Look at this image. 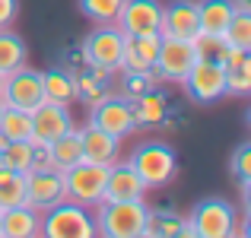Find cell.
<instances>
[{"instance_id": "e0dca14e", "label": "cell", "mask_w": 251, "mask_h": 238, "mask_svg": "<svg viewBox=\"0 0 251 238\" xmlns=\"http://www.w3.org/2000/svg\"><path fill=\"white\" fill-rule=\"evenodd\" d=\"M80 146H83V162H96V165L118 162V153H121V140L111 137L108 130L96 127V124H86L80 130Z\"/></svg>"}, {"instance_id": "e575fe53", "label": "cell", "mask_w": 251, "mask_h": 238, "mask_svg": "<svg viewBox=\"0 0 251 238\" xmlns=\"http://www.w3.org/2000/svg\"><path fill=\"white\" fill-rule=\"evenodd\" d=\"M32 168H35V171H51V168H57L48 143H35V140H32ZM32 168H29V171H32Z\"/></svg>"}, {"instance_id": "4316f807", "label": "cell", "mask_w": 251, "mask_h": 238, "mask_svg": "<svg viewBox=\"0 0 251 238\" xmlns=\"http://www.w3.org/2000/svg\"><path fill=\"white\" fill-rule=\"evenodd\" d=\"M19 203H25V175L0 165V213Z\"/></svg>"}, {"instance_id": "ffe728a7", "label": "cell", "mask_w": 251, "mask_h": 238, "mask_svg": "<svg viewBox=\"0 0 251 238\" xmlns=\"http://www.w3.org/2000/svg\"><path fill=\"white\" fill-rule=\"evenodd\" d=\"M223 70H226V95H248L251 92V51L229 48Z\"/></svg>"}, {"instance_id": "7a4b0ae2", "label": "cell", "mask_w": 251, "mask_h": 238, "mask_svg": "<svg viewBox=\"0 0 251 238\" xmlns=\"http://www.w3.org/2000/svg\"><path fill=\"white\" fill-rule=\"evenodd\" d=\"M42 235H48V238H92L96 235V216L89 213V207L64 197L61 203H54L51 210L42 213Z\"/></svg>"}, {"instance_id": "f35d334b", "label": "cell", "mask_w": 251, "mask_h": 238, "mask_svg": "<svg viewBox=\"0 0 251 238\" xmlns=\"http://www.w3.org/2000/svg\"><path fill=\"white\" fill-rule=\"evenodd\" d=\"M0 165H3V159H0Z\"/></svg>"}, {"instance_id": "484cf974", "label": "cell", "mask_w": 251, "mask_h": 238, "mask_svg": "<svg viewBox=\"0 0 251 238\" xmlns=\"http://www.w3.org/2000/svg\"><path fill=\"white\" fill-rule=\"evenodd\" d=\"M25 45L19 35H13L10 29H0V73H13V70H19L25 64Z\"/></svg>"}, {"instance_id": "5bb4252c", "label": "cell", "mask_w": 251, "mask_h": 238, "mask_svg": "<svg viewBox=\"0 0 251 238\" xmlns=\"http://www.w3.org/2000/svg\"><path fill=\"white\" fill-rule=\"evenodd\" d=\"M201 32L197 23V3L194 0H175V3L162 6V23H159V35L162 38H194Z\"/></svg>"}, {"instance_id": "277c9868", "label": "cell", "mask_w": 251, "mask_h": 238, "mask_svg": "<svg viewBox=\"0 0 251 238\" xmlns=\"http://www.w3.org/2000/svg\"><path fill=\"white\" fill-rule=\"evenodd\" d=\"M127 162H130V168L140 175V181L147 184V188H166L172 178H175V171H178V162H175L172 146L156 143V140L137 146Z\"/></svg>"}, {"instance_id": "9a60e30c", "label": "cell", "mask_w": 251, "mask_h": 238, "mask_svg": "<svg viewBox=\"0 0 251 238\" xmlns=\"http://www.w3.org/2000/svg\"><path fill=\"white\" fill-rule=\"evenodd\" d=\"M147 190L150 188L140 181V175L130 168V162H111L108 165L102 200H143Z\"/></svg>"}, {"instance_id": "6da1fadb", "label": "cell", "mask_w": 251, "mask_h": 238, "mask_svg": "<svg viewBox=\"0 0 251 238\" xmlns=\"http://www.w3.org/2000/svg\"><path fill=\"white\" fill-rule=\"evenodd\" d=\"M147 200H102L96 207V232L105 238H140Z\"/></svg>"}, {"instance_id": "1f68e13d", "label": "cell", "mask_w": 251, "mask_h": 238, "mask_svg": "<svg viewBox=\"0 0 251 238\" xmlns=\"http://www.w3.org/2000/svg\"><path fill=\"white\" fill-rule=\"evenodd\" d=\"M0 159H3L6 168L25 175V171L32 168V140H10L0 149Z\"/></svg>"}, {"instance_id": "d6986e66", "label": "cell", "mask_w": 251, "mask_h": 238, "mask_svg": "<svg viewBox=\"0 0 251 238\" xmlns=\"http://www.w3.org/2000/svg\"><path fill=\"white\" fill-rule=\"evenodd\" d=\"M74 83H76V98L86 102L89 108L111 95V73L108 70H99V67L83 64V67L74 73Z\"/></svg>"}, {"instance_id": "4dcf8cb0", "label": "cell", "mask_w": 251, "mask_h": 238, "mask_svg": "<svg viewBox=\"0 0 251 238\" xmlns=\"http://www.w3.org/2000/svg\"><path fill=\"white\" fill-rule=\"evenodd\" d=\"M124 0H80L83 16H89L96 25H111L118 23V13H121Z\"/></svg>"}, {"instance_id": "2e32d148", "label": "cell", "mask_w": 251, "mask_h": 238, "mask_svg": "<svg viewBox=\"0 0 251 238\" xmlns=\"http://www.w3.org/2000/svg\"><path fill=\"white\" fill-rule=\"evenodd\" d=\"M159 32L150 35H124V51H121V70L127 73H140V70H153L156 54H159Z\"/></svg>"}, {"instance_id": "4fadbf2b", "label": "cell", "mask_w": 251, "mask_h": 238, "mask_svg": "<svg viewBox=\"0 0 251 238\" xmlns=\"http://www.w3.org/2000/svg\"><path fill=\"white\" fill-rule=\"evenodd\" d=\"M74 127L67 105H54V102H42L32 111V140L35 143H54L61 134Z\"/></svg>"}, {"instance_id": "8992f818", "label": "cell", "mask_w": 251, "mask_h": 238, "mask_svg": "<svg viewBox=\"0 0 251 238\" xmlns=\"http://www.w3.org/2000/svg\"><path fill=\"white\" fill-rule=\"evenodd\" d=\"M0 102L6 108H19V111H35L38 105L45 102V89H42V73L38 70H29L23 64L19 70L3 76V86H0Z\"/></svg>"}, {"instance_id": "74e56055", "label": "cell", "mask_w": 251, "mask_h": 238, "mask_svg": "<svg viewBox=\"0 0 251 238\" xmlns=\"http://www.w3.org/2000/svg\"><path fill=\"white\" fill-rule=\"evenodd\" d=\"M0 111H3V102H0Z\"/></svg>"}, {"instance_id": "44dd1931", "label": "cell", "mask_w": 251, "mask_h": 238, "mask_svg": "<svg viewBox=\"0 0 251 238\" xmlns=\"http://www.w3.org/2000/svg\"><path fill=\"white\" fill-rule=\"evenodd\" d=\"M130 111H134L137 127H159V124L169 121V102L159 89H150L143 95H137L130 102Z\"/></svg>"}, {"instance_id": "7402d4cb", "label": "cell", "mask_w": 251, "mask_h": 238, "mask_svg": "<svg viewBox=\"0 0 251 238\" xmlns=\"http://www.w3.org/2000/svg\"><path fill=\"white\" fill-rule=\"evenodd\" d=\"M235 13V0H197V23L201 32L210 35H223Z\"/></svg>"}, {"instance_id": "ac0fdd59", "label": "cell", "mask_w": 251, "mask_h": 238, "mask_svg": "<svg viewBox=\"0 0 251 238\" xmlns=\"http://www.w3.org/2000/svg\"><path fill=\"white\" fill-rule=\"evenodd\" d=\"M42 235V213L29 203H19L0 213V238H35Z\"/></svg>"}, {"instance_id": "30bf717a", "label": "cell", "mask_w": 251, "mask_h": 238, "mask_svg": "<svg viewBox=\"0 0 251 238\" xmlns=\"http://www.w3.org/2000/svg\"><path fill=\"white\" fill-rule=\"evenodd\" d=\"M89 124L108 130V134L118 137V140L127 137L130 130L137 127V124H134V111H130V98H124V95L102 98L99 105H92V108H89Z\"/></svg>"}, {"instance_id": "3957f363", "label": "cell", "mask_w": 251, "mask_h": 238, "mask_svg": "<svg viewBox=\"0 0 251 238\" xmlns=\"http://www.w3.org/2000/svg\"><path fill=\"white\" fill-rule=\"evenodd\" d=\"M64 175V197L83 207H99L105 194V178H108V165L96 162H76L61 171Z\"/></svg>"}, {"instance_id": "cb8c5ba5", "label": "cell", "mask_w": 251, "mask_h": 238, "mask_svg": "<svg viewBox=\"0 0 251 238\" xmlns=\"http://www.w3.org/2000/svg\"><path fill=\"white\" fill-rule=\"evenodd\" d=\"M48 146H51V156H54V165H57V171H64V168H70V165L83 162L80 130H76V127H70L67 134H61L54 143H48Z\"/></svg>"}, {"instance_id": "ba28073f", "label": "cell", "mask_w": 251, "mask_h": 238, "mask_svg": "<svg viewBox=\"0 0 251 238\" xmlns=\"http://www.w3.org/2000/svg\"><path fill=\"white\" fill-rule=\"evenodd\" d=\"M178 86H184V92H188L197 105L220 102V98L226 95V70H223V64L194 61V67L184 73V79Z\"/></svg>"}, {"instance_id": "d6a6232c", "label": "cell", "mask_w": 251, "mask_h": 238, "mask_svg": "<svg viewBox=\"0 0 251 238\" xmlns=\"http://www.w3.org/2000/svg\"><path fill=\"white\" fill-rule=\"evenodd\" d=\"M156 86H159V76L153 70H140V73H127L124 70V98H130V102L137 95H143V92L156 89Z\"/></svg>"}, {"instance_id": "52a82bcc", "label": "cell", "mask_w": 251, "mask_h": 238, "mask_svg": "<svg viewBox=\"0 0 251 238\" xmlns=\"http://www.w3.org/2000/svg\"><path fill=\"white\" fill-rule=\"evenodd\" d=\"M235 216L239 213L232 210V203L210 197V200L197 203L188 222L194 229V238H229L235 232Z\"/></svg>"}, {"instance_id": "7c38bea8", "label": "cell", "mask_w": 251, "mask_h": 238, "mask_svg": "<svg viewBox=\"0 0 251 238\" xmlns=\"http://www.w3.org/2000/svg\"><path fill=\"white\" fill-rule=\"evenodd\" d=\"M61 200H64V175L57 168L25 171V203H29V207H35L38 213H45V210H51Z\"/></svg>"}, {"instance_id": "d4e9b609", "label": "cell", "mask_w": 251, "mask_h": 238, "mask_svg": "<svg viewBox=\"0 0 251 238\" xmlns=\"http://www.w3.org/2000/svg\"><path fill=\"white\" fill-rule=\"evenodd\" d=\"M184 219L169 210H147V222H143V235L147 238H175L181 235Z\"/></svg>"}, {"instance_id": "8d00e7d4", "label": "cell", "mask_w": 251, "mask_h": 238, "mask_svg": "<svg viewBox=\"0 0 251 238\" xmlns=\"http://www.w3.org/2000/svg\"><path fill=\"white\" fill-rule=\"evenodd\" d=\"M0 86H3V73H0Z\"/></svg>"}, {"instance_id": "d590c367", "label": "cell", "mask_w": 251, "mask_h": 238, "mask_svg": "<svg viewBox=\"0 0 251 238\" xmlns=\"http://www.w3.org/2000/svg\"><path fill=\"white\" fill-rule=\"evenodd\" d=\"M16 0H0V29H10L13 19H16Z\"/></svg>"}, {"instance_id": "f1b7e54d", "label": "cell", "mask_w": 251, "mask_h": 238, "mask_svg": "<svg viewBox=\"0 0 251 238\" xmlns=\"http://www.w3.org/2000/svg\"><path fill=\"white\" fill-rule=\"evenodd\" d=\"M191 48H194L197 61H210V64H223L229 54V45L223 35H210V32H197L191 38Z\"/></svg>"}, {"instance_id": "83f0119b", "label": "cell", "mask_w": 251, "mask_h": 238, "mask_svg": "<svg viewBox=\"0 0 251 238\" xmlns=\"http://www.w3.org/2000/svg\"><path fill=\"white\" fill-rule=\"evenodd\" d=\"M223 38H226L229 48L251 51V10H248V6H235L226 32H223Z\"/></svg>"}, {"instance_id": "603a6c76", "label": "cell", "mask_w": 251, "mask_h": 238, "mask_svg": "<svg viewBox=\"0 0 251 238\" xmlns=\"http://www.w3.org/2000/svg\"><path fill=\"white\" fill-rule=\"evenodd\" d=\"M42 89H45V102L67 105V108L76 102V83H74V73H67V70H45Z\"/></svg>"}, {"instance_id": "8fae6325", "label": "cell", "mask_w": 251, "mask_h": 238, "mask_svg": "<svg viewBox=\"0 0 251 238\" xmlns=\"http://www.w3.org/2000/svg\"><path fill=\"white\" fill-rule=\"evenodd\" d=\"M159 23H162L159 0H124L115 25L124 35H150V32H159Z\"/></svg>"}, {"instance_id": "9c48e42d", "label": "cell", "mask_w": 251, "mask_h": 238, "mask_svg": "<svg viewBox=\"0 0 251 238\" xmlns=\"http://www.w3.org/2000/svg\"><path fill=\"white\" fill-rule=\"evenodd\" d=\"M194 48L188 38H159V54H156L153 73L159 83H181L184 73L194 67Z\"/></svg>"}, {"instance_id": "f546056e", "label": "cell", "mask_w": 251, "mask_h": 238, "mask_svg": "<svg viewBox=\"0 0 251 238\" xmlns=\"http://www.w3.org/2000/svg\"><path fill=\"white\" fill-rule=\"evenodd\" d=\"M0 134L6 140H32V115L3 105V111H0Z\"/></svg>"}, {"instance_id": "5b68a950", "label": "cell", "mask_w": 251, "mask_h": 238, "mask_svg": "<svg viewBox=\"0 0 251 238\" xmlns=\"http://www.w3.org/2000/svg\"><path fill=\"white\" fill-rule=\"evenodd\" d=\"M121 51H124V32L111 25H96L89 35L83 38V64L99 70L118 73L121 70Z\"/></svg>"}, {"instance_id": "836d02e7", "label": "cell", "mask_w": 251, "mask_h": 238, "mask_svg": "<svg viewBox=\"0 0 251 238\" xmlns=\"http://www.w3.org/2000/svg\"><path fill=\"white\" fill-rule=\"evenodd\" d=\"M232 175L239 181H251V143H242L232 153Z\"/></svg>"}]
</instances>
